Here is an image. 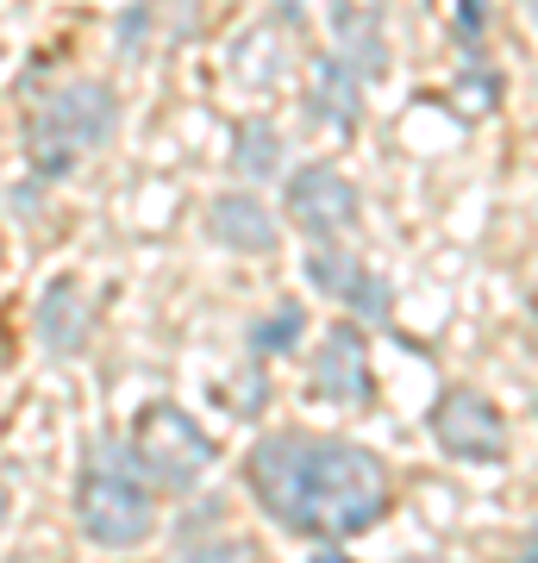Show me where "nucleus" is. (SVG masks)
I'll list each match as a JSON object with an SVG mask.
<instances>
[{
	"label": "nucleus",
	"instance_id": "f3484780",
	"mask_svg": "<svg viewBox=\"0 0 538 563\" xmlns=\"http://www.w3.org/2000/svg\"><path fill=\"white\" fill-rule=\"evenodd\" d=\"M458 32H463V44L482 38V0H458Z\"/></svg>",
	"mask_w": 538,
	"mask_h": 563
},
{
	"label": "nucleus",
	"instance_id": "0eeeda50",
	"mask_svg": "<svg viewBox=\"0 0 538 563\" xmlns=\"http://www.w3.org/2000/svg\"><path fill=\"white\" fill-rule=\"evenodd\" d=\"M314 388L326 401H363L370 395V363H363V332L332 325L314 351Z\"/></svg>",
	"mask_w": 538,
	"mask_h": 563
},
{
	"label": "nucleus",
	"instance_id": "39448f33",
	"mask_svg": "<svg viewBox=\"0 0 538 563\" xmlns=\"http://www.w3.org/2000/svg\"><path fill=\"white\" fill-rule=\"evenodd\" d=\"M432 432H439V444L451 457H470V463L507 457V420L482 401L476 388H451V395L432 407Z\"/></svg>",
	"mask_w": 538,
	"mask_h": 563
},
{
	"label": "nucleus",
	"instance_id": "a211bd4d",
	"mask_svg": "<svg viewBox=\"0 0 538 563\" xmlns=\"http://www.w3.org/2000/svg\"><path fill=\"white\" fill-rule=\"evenodd\" d=\"M307 563H351V558H344L339 544H314V558H307Z\"/></svg>",
	"mask_w": 538,
	"mask_h": 563
},
{
	"label": "nucleus",
	"instance_id": "423d86ee",
	"mask_svg": "<svg viewBox=\"0 0 538 563\" xmlns=\"http://www.w3.org/2000/svg\"><path fill=\"white\" fill-rule=\"evenodd\" d=\"M288 220L307 225L314 239H332L344 225L358 220V188L351 176H339L332 163H307L288 176Z\"/></svg>",
	"mask_w": 538,
	"mask_h": 563
},
{
	"label": "nucleus",
	"instance_id": "f8f14e48",
	"mask_svg": "<svg viewBox=\"0 0 538 563\" xmlns=\"http://www.w3.org/2000/svg\"><path fill=\"white\" fill-rule=\"evenodd\" d=\"M307 282H314V295H332V301H358V288L370 282V269H363L344 244H314L307 251Z\"/></svg>",
	"mask_w": 538,
	"mask_h": 563
},
{
	"label": "nucleus",
	"instance_id": "f03ea898",
	"mask_svg": "<svg viewBox=\"0 0 538 563\" xmlns=\"http://www.w3.org/2000/svg\"><path fill=\"white\" fill-rule=\"evenodd\" d=\"M76 507H81L88 539L107 544V551H132V544H144L151 526H157V507H151V495H144L139 457H132L120 439H100L95 451H88Z\"/></svg>",
	"mask_w": 538,
	"mask_h": 563
},
{
	"label": "nucleus",
	"instance_id": "ddd939ff",
	"mask_svg": "<svg viewBox=\"0 0 538 563\" xmlns=\"http://www.w3.org/2000/svg\"><path fill=\"white\" fill-rule=\"evenodd\" d=\"M232 163H239V176H251V181L276 176V169H282V139H276V125L244 120V125H239V151H232Z\"/></svg>",
	"mask_w": 538,
	"mask_h": 563
},
{
	"label": "nucleus",
	"instance_id": "412c9836",
	"mask_svg": "<svg viewBox=\"0 0 538 563\" xmlns=\"http://www.w3.org/2000/svg\"><path fill=\"white\" fill-rule=\"evenodd\" d=\"M13 563H32V558H13Z\"/></svg>",
	"mask_w": 538,
	"mask_h": 563
},
{
	"label": "nucleus",
	"instance_id": "6ab92c4d",
	"mask_svg": "<svg viewBox=\"0 0 538 563\" xmlns=\"http://www.w3.org/2000/svg\"><path fill=\"white\" fill-rule=\"evenodd\" d=\"M0 520H7V488H0Z\"/></svg>",
	"mask_w": 538,
	"mask_h": 563
},
{
	"label": "nucleus",
	"instance_id": "aec40b11",
	"mask_svg": "<svg viewBox=\"0 0 538 563\" xmlns=\"http://www.w3.org/2000/svg\"><path fill=\"white\" fill-rule=\"evenodd\" d=\"M414 563H439V558H414Z\"/></svg>",
	"mask_w": 538,
	"mask_h": 563
},
{
	"label": "nucleus",
	"instance_id": "9b49d317",
	"mask_svg": "<svg viewBox=\"0 0 538 563\" xmlns=\"http://www.w3.org/2000/svg\"><path fill=\"white\" fill-rule=\"evenodd\" d=\"M358 88H363V81L351 76L339 57H319L314 63V95H307V113H319V120H332V125H351L363 113Z\"/></svg>",
	"mask_w": 538,
	"mask_h": 563
},
{
	"label": "nucleus",
	"instance_id": "9d476101",
	"mask_svg": "<svg viewBox=\"0 0 538 563\" xmlns=\"http://www.w3.org/2000/svg\"><path fill=\"white\" fill-rule=\"evenodd\" d=\"M95 332V313H88V295L76 282H51L39 295V344L51 357H76Z\"/></svg>",
	"mask_w": 538,
	"mask_h": 563
},
{
	"label": "nucleus",
	"instance_id": "20e7f679",
	"mask_svg": "<svg viewBox=\"0 0 538 563\" xmlns=\"http://www.w3.org/2000/svg\"><path fill=\"white\" fill-rule=\"evenodd\" d=\"M132 457H144V470H151L163 488L188 495V488L200 483L207 457H213V444H207V432H200L182 407H151V413H144V444Z\"/></svg>",
	"mask_w": 538,
	"mask_h": 563
},
{
	"label": "nucleus",
	"instance_id": "4468645a",
	"mask_svg": "<svg viewBox=\"0 0 538 563\" xmlns=\"http://www.w3.org/2000/svg\"><path fill=\"white\" fill-rule=\"evenodd\" d=\"M295 339H300V307H276L270 320L251 325V344L257 351H295Z\"/></svg>",
	"mask_w": 538,
	"mask_h": 563
},
{
	"label": "nucleus",
	"instance_id": "dca6fc26",
	"mask_svg": "<svg viewBox=\"0 0 538 563\" xmlns=\"http://www.w3.org/2000/svg\"><path fill=\"white\" fill-rule=\"evenodd\" d=\"M144 20H151L144 7H132V13L120 20V44H125V57H139V51H144Z\"/></svg>",
	"mask_w": 538,
	"mask_h": 563
},
{
	"label": "nucleus",
	"instance_id": "6e6552de",
	"mask_svg": "<svg viewBox=\"0 0 538 563\" xmlns=\"http://www.w3.org/2000/svg\"><path fill=\"white\" fill-rule=\"evenodd\" d=\"M332 32H339V63L351 76L376 81L388 69V51H382V0H332Z\"/></svg>",
	"mask_w": 538,
	"mask_h": 563
},
{
	"label": "nucleus",
	"instance_id": "1a4fd4ad",
	"mask_svg": "<svg viewBox=\"0 0 538 563\" xmlns=\"http://www.w3.org/2000/svg\"><path fill=\"white\" fill-rule=\"evenodd\" d=\"M207 232H213V244L244 251V257H270L276 251V220H270V207L257 195H220L207 207Z\"/></svg>",
	"mask_w": 538,
	"mask_h": 563
},
{
	"label": "nucleus",
	"instance_id": "2eb2a0df",
	"mask_svg": "<svg viewBox=\"0 0 538 563\" xmlns=\"http://www.w3.org/2000/svg\"><path fill=\"white\" fill-rule=\"evenodd\" d=\"M169 563H251V544H244V539H220V544H213V539H207V544H182V551H176Z\"/></svg>",
	"mask_w": 538,
	"mask_h": 563
},
{
	"label": "nucleus",
	"instance_id": "7ed1b4c3",
	"mask_svg": "<svg viewBox=\"0 0 538 563\" xmlns=\"http://www.w3.org/2000/svg\"><path fill=\"white\" fill-rule=\"evenodd\" d=\"M120 125V101L100 81H69L57 95H44L32 125H25V157L39 176H69L81 151H95Z\"/></svg>",
	"mask_w": 538,
	"mask_h": 563
},
{
	"label": "nucleus",
	"instance_id": "f257e3e1",
	"mask_svg": "<svg viewBox=\"0 0 538 563\" xmlns=\"http://www.w3.org/2000/svg\"><path fill=\"white\" fill-rule=\"evenodd\" d=\"M251 488L270 520L307 539H351L388 514V470L376 451L344 439L276 432L251 451Z\"/></svg>",
	"mask_w": 538,
	"mask_h": 563
}]
</instances>
